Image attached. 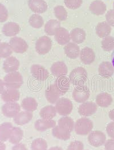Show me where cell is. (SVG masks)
Wrapping results in <instances>:
<instances>
[{
  "label": "cell",
  "mask_w": 114,
  "mask_h": 150,
  "mask_svg": "<svg viewBox=\"0 0 114 150\" xmlns=\"http://www.w3.org/2000/svg\"><path fill=\"white\" fill-rule=\"evenodd\" d=\"M106 132L111 139H114V122H111L108 124L106 127Z\"/></svg>",
  "instance_id": "45"
},
{
  "label": "cell",
  "mask_w": 114,
  "mask_h": 150,
  "mask_svg": "<svg viewBox=\"0 0 114 150\" xmlns=\"http://www.w3.org/2000/svg\"><path fill=\"white\" fill-rule=\"evenodd\" d=\"M0 43H1V40H0Z\"/></svg>",
  "instance_id": "54"
},
{
  "label": "cell",
  "mask_w": 114,
  "mask_h": 150,
  "mask_svg": "<svg viewBox=\"0 0 114 150\" xmlns=\"http://www.w3.org/2000/svg\"><path fill=\"white\" fill-rule=\"evenodd\" d=\"M93 122L90 119L83 117L76 121L74 125V130L78 135H87L93 129Z\"/></svg>",
  "instance_id": "3"
},
{
  "label": "cell",
  "mask_w": 114,
  "mask_h": 150,
  "mask_svg": "<svg viewBox=\"0 0 114 150\" xmlns=\"http://www.w3.org/2000/svg\"><path fill=\"white\" fill-rule=\"evenodd\" d=\"M0 59H1V58H0Z\"/></svg>",
  "instance_id": "56"
},
{
  "label": "cell",
  "mask_w": 114,
  "mask_h": 150,
  "mask_svg": "<svg viewBox=\"0 0 114 150\" xmlns=\"http://www.w3.org/2000/svg\"><path fill=\"white\" fill-rule=\"evenodd\" d=\"M64 3L67 8L76 10L81 6L83 0H64Z\"/></svg>",
  "instance_id": "41"
},
{
  "label": "cell",
  "mask_w": 114,
  "mask_h": 150,
  "mask_svg": "<svg viewBox=\"0 0 114 150\" xmlns=\"http://www.w3.org/2000/svg\"><path fill=\"white\" fill-rule=\"evenodd\" d=\"M5 84L4 82V80H1L0 79V95L3 93V92L5 91Z\"/></svg>",
  "instance_id": "48"
},
{
  "label": "cell",
  "mask_w": 114,
  "mask_h": 150,
  "mask_svg": "<svg viewBox=\"0 0 114 150\" xmlns=\"http://www.w3.org/2000/svg\"><path fill=\"white\" fill-rule=\"evenodd\" d=\"M106 22L111 26L114 27V9L108 10L105 16Z\"/></svg>",
  "instance_id": "44"
},
{
  "label": "cell",
  "mask_w": 114,
  "mask_h": 150,
  "mask_svg": "<svg viewBox=\"0 0 114 150\" xmlns=\"http://www.w3.org/2000/svg\"><path fill=\"white\" fill-rule=\"evenodd\" d=\"M56 126V122L53 120L40 119L36 121L34 124L35 129L38 131L43 132L54 128Z\"/></svg>",
  "instance_id": "22"
},
{
  "label": "cell",
  "mask_w": 114,
  "mask_h": 150,
  "mask_svg": "<svg viewBox=\"0 0 114 150\" xmlns=\"http://www.w3.org/2000/svg\"><path fill=\"white\" fill-rule=\"evenodd\" d=\"M57 113L60 115L67 116L69 115L73 110V105L72 102L68 98L62 97L60 98L55 106Z\"/></svg>",
  "instance_id": "4"
},
{
  "label": "cell",
  "mask_w": 114,
  "mask_h": 150,
  "mask_svg": "<svg viewBox=\"0 0 114 150\" xmlns=\"http://www.w3.org/2000/svg\"><path fill=\"white\" fill-rule=\"evenodd\" d=\"M105 150H114V139H110L105 141Z\"/></svg>",
  "instance_id": "46"
},
{
  "label": "cell",
  "mask_w": 114,
  "mask_h": 150,
  "mask_svg": "<svg viewBox=\"0 0 114 150\" xmlns=\"http://www.w3.org/2000/svg\"><path fill=\"white\" fill-rule=\"evenodd\" d=\"M4 82L7 88L18 89L24 83V79L19 72L16 71L7 74L4 78Z\"/></svg>",
  "instance_id": "2"
},
{
  "label": "cell",
  "mask_w": 114,
  "mask_h": 150,
  "mask_svg": "<svg viewBox=\"0 0 114 150\" xmlns=\"http://www.w3.org/2000/svg\"><path fill=\"white\" fill-rule=\"evenodd\" d=\"M19 60L14 56H10L4 60L3 63V69L5 72L9 74L17 71L19 69Z\"/></svg>",
  "instance_id": "11"
},
{
  "label": "cell",
  "mask_w": 114,
  "mask_h": 150,
  "mask_svg": "<svg viewBox=\"0 0 114 150\" xmlns=\"http://www.w3.org/2000/svg\"><path fill=\"white\" fill-rule=\"evenodd\" d=\"M73 98L78 103L87 102L90 96V92L85 85L76 86L73 92Z\"/></svg>",
  "instance_id": "5"
},
{
  "label": "cell",
  "mask_w": 114,
  "mask_h": 150,
  "mask_svg": "<svg viewBox=\"0 0 114 150\" xmlns=\"http://www.w3.org/2000/svg\"><path fill=\"white\" fill-rule=\"evenodd\" d=\"M54 38L57 43L61 46L66 45L71 40L70 34L68 31L62 27L57 28L54 35Z\"/></svg>",
  "instance_id": "12"
},
{
  "label": "cell",
  "mask_w": 114,
  "mask_h": 150,
  "mask_svg": "<svg viewBox=\"0 0 114 150\" xmlns=\"http://www.w3.org/2000/svg\"><path fill=\"white\" fill-rule=\"evenodd\" d=\"M111 58H112V59H111V60H112V64H113V65L114 67V51H113V54H112Z\"/></svg>",
  "instance_id": "52"
},
{
  "label": "cell",
  "mask_w": 114,
  "mask_h": 150,
  "mask_svg": "<svg viewBox=\"0 0 114 150\" xmlns=\"http://www.w3.org/2000/svg\"><path fill=\"white\" fill-rule=\"evenodd\" d=\"M13 50L9 43L6 42H1L0 43V58L6 59L11 56Z\"/></svg>",
  "instance_id": "37"
},
{
  "label": "cell",
  "mask_w": 114,
  "mask_h": 150,
  "mask_svg": "<svg viewBox=\"0 0 114 150\" xmlns=\"http://www.w3.org/2000/svg\"><path fill=\"white\" fill-rule=\"evenodd\" d=\"M64 52L68 58L76 59L79 56L81 51L80 48L77 44L74 42H69L64 47Z\"/></svg>",
  "instance_id": "23"
},
{
  "label": "cell",
  "mask_w": 114,
  "mask_h": 150,
  "mask_svg": "<svg viewBox=\"0 0 114 150\" xmlns=\"http://www.w3.org/2000/svg\"><path fill=\"white\" fill-rule=\"evenodd\" d=\"M9 43L13 51L17 54H24L28 49V46L27 42L22 38L12 37L10 39Z\"/></svg>",
  "instance_id": "7"
},
{
  "label": "cell",
  "mask_w": 114,
  "mask_h": 150,
  "mask_svg": "<svg viewBox=\"0 0 114 150\" xmlns=\"http://www.w3.org/2000/svg\"><path fill=\"white\" fill-rule=\"evenodd\" d=\"M1 99L5 103H15L19 100L20 93L18 89L7 88L1 94Z\"/></svg>",
  "instance_id": "15"
},
{
  "label": "cell",
  "mask_w": 114,
  "mask_h": 150,
  "mask_svg": "<svg viewBox=\"0 0 114 150\" xmlns=\"http://www.w3.org/2000/svg\"><path fill=\"white\" fill-rule=\"evenodd\" d=\"M61 94L54 84L50 85L45 91V97L48 102L55 104L60 98Z\"/></svg>",
  "instance_id": "20"
},
{
  "label": "cell",
  "mask_w": 114,
  "mask_h": 150,
  "mask_svg": "<svg viewBox=\"0 0 114 150\" xmlns=\"http://www.w3.org/2000/svg\"><path fill=\"white\" fill-rule=\"evenodd\" d=\"M48 147L47 142L41 138L36 139L31 144V150H48Z\"/></svg>",
  "instance_id": "36"
},
{
  "label": "cell",
  "mask_w": 114,
  "mask_h": 150,
  "mask_svg": "<svg viewBox=\"0 0 114 150\" xmlns=\"http://www.w3.org/2000/svg\"><path fill=\"white\" fill-rule=\"evenodd\" d=\"M33 117L32 112L25 110L19 112L13 118V121L17 125L23 126L28 123L32 120Z\"/></svg>",
  "instance_id": "25"
},
{
  "label": "cell",
  "mask_w": 114,
  "mask_h": 150,
  "mask_svg": "<svg viewBox=\"0 0 114 150\" xmlns=\"http://www.w3.org/2000/svg\"><path fill=\"white\" fill-rule=\"evenodd\" d=\"M99 74L102 77L108 78L114 74V67L113 64L109 62H103L100 64L98 68Z\"/></svg>",
  "instance_id": "24"
},
{
  "label": "cell",
  "mask_w": 114,
  "mask_h": 150,
  "mask_svg": "<svg viewBox=\"0 0 114 150\" xmlns=\"http://www.w3.org/2000/svg\"><path fill=\"white\" fill-rule=\"evenodd\" d=\"M69 79L70 83L76 86L84 85L87 80V72L83 67H76L71 72Z\"/></svg>",
  "instance_id": "1"
},
{
  "label": "cell",
  "mask_w": 114,
  "mask_h": 150,
  "mask_svg": "<svg viewBox=\"0 0 114 150\" xmlns=\"http://www.w3.org/2000/svg\"><path fill=\"white\" fill-rule=\"evenodd\" d=\"M74 125L75 123L71 118L64 116L58 120L57 126L61 131L71 133L74 129Z\"/></svg>",
  "instance_id": "17"
},
{
  "label": "cell",
  "mask_w": 114,
  "mask_h": 150,
  "mask_svg": "<svg viewBox=\"0 0 114 150\" xmlns=\"http://www.w3.org/2000/svg\"><path fill=\"white\" fill-rule=\"evenodd\" d=\"M13 128L12 124L10 122H4L0 125V141H8Z\"/></svg>",
  "instance_id": "30"
},
{
  "label": "cell",
  "mask_w": 114,
  "mask_h": 150,
  "mask_svg": "<svg viewBox=\"0 0 114 150\" xmlns=\"http://www.w3.org/2000/svg\"><path fill=\"white\" fill-rule=\"evenodd\" d=\"M48 150H63L62 148L58 147V146H56V147H53L49 149Z\"/></svg>",
  "instance_id": "51"
},
{
  "label": "cell",
  "mask_w": 114,
  "mask_h": 150,
  "mask_svg": "<svg viewBox=\"0 0 114 150\" xmlns=\"http://www.w3.org/2000/svg\"><path fill=\"white\" fill-rule=\"evenodd\" d=\"M61 27V23L56 19L48 21L45 25V32L50 36H54L57 28Z\"/></svg>",
  "instance_id": "33"
},
{
  "label": "cell",
  "mask_w": 114,
  "mask_h": 150,
  "mask_svg": "<svg viewBox=\"0 0 114 150\" xmlns=\"http://www.w3.org/2000/svg\"><path fill=\"white\" fill-rule=\"evenodd\" d=\"M52 134L55 138L62 141L68 140L71 137V133H68L61 131L57 125H56L54 128H53Z\"/></svg>",
  "instance_id": "39"
},
{
  "label": "cell",
  "mask_w": 114,
  "mask_h": 150,
  "mask_svg": "<svg viewBox=\"0 0 114 150\" xmlns=\"http://www.w3.org/2000/svg\"></svg>",
  "instance_id": "55"
},
{
  "label": "cell",
  "mask_w": 114,
  "mask_h": 150,
  "mask_svg": "<svg viewBox=\"0 0 114 150\" xmlns=\"http://www.w3.org/2000/svg\"><path fill=\"white\" fill-rule=\"evenodd\" d=\"M97 109L98 107L96 103L93 102H85L79 106L78 112L81 116L87 117L94 114Z\"/></svg>",
  "instance_id": "13"
},
{
  "label": "cell",
  "mask_w": 114,
  "mask_h": 150,
  "mask_svg": "<svg viewBox=\"0 0 114 150\" xmlns=\"http://www.w3.org/2000/svg\"><path fill=\"white\" fill-rule=\"evenodd\" d=\"M54 13L56 17L59 21H64L67 18V11L62 5H58L54 9Z\"/></svg>",
  "instance_id": "40"
},
{
  "label": "cell",
  "mask_w": 114,
  "mask_h": 150,
  "mask_svg": "<svg viewBox=\"0 0 114 150\" xmlns=\"http://www.w3.org/2000/svg\"><path fill=\"white\" fill-rule=\"evenodd\" d=\"M113 7H114V3H113Z\"/></svg>",
  "instance_id": "53"
},
{
  "label": "cell",
  "mask_w": 114,
  "mask_h": 150,
  "mask_svg": "<svg viewBox=\"0 0 114 150\" xmlns=\"http://www.w3.org/2000/svg\"><path fill=\"white\" fill-rule=\"evenodd\" d=\"M28 23L32 28H39L43 26L44 24V20L38 14H34L30 17Z\"/></svg>",
  "instance_id": "35"
},
{
  "label": "cell",
  "mask_w": 114,
  "mask_h": 150,
  "mask_svg": "<svg viewBox=\"0 0 114 150\" xmlns=\"http://www.w3.org/2000/svg\"><path fill=\"white\" fill-rule=\"evenodd\" d=\"M102 47L106 52H110L114 49V37L112 36H107L103 38L101 42Z\"/></svg>",
  "instance_id": "38"
},
{
  "label": "cell",
  "mask_w": 114,
  "mask_h": 150,
  "mask_svg": "<svg viewBox=\"0 0 114 150\" xmlns=\"http://www.w3.org/2000/svg\"><path fill=\"white\" fill-rule=\"evenodd\" d=\"M20 31L19 25L14 22L6 23L2 28V34L8 37H16Z\"/></svg>",
  "instance_id": "16"
},
{
  "label": "cell",
  "mask_w": 114,
  "mask_h": 150,
  "mask_svg": "<svg viewBox=\"0 0 114 150\" xmlns=\"http://www.w3.org/2000/svg\"><path fill=\"white\" fill-rule=\"evenodd\" d=\"M113 99L111 94L108 93H101L96 97V104L102 108H107L113 103Z\"/></svg>",
  "instance_id": "27"
},
{
  "label": "cell",
  "mask_w": 114,
  "mask_h": 150,
  "mask_svg": "<svg viewBox=\"0 0 114 150\" xmlns=\"http://www.w3.org/2000/svg\"><path fill=\"white\" fill-rule=\"evenodd\" d=\"M11 150H27L26 146L22 143H19L17 144H14V146L12 147Z\"/></svg>",
  "instance_id": "47"
},
{
  "label": "cell",
  "mask_w": 114,
  "mask_h": 150,
  "mask_svg": "<svg viewBox=\"0 0 114 150\" xmlns=\"http://www.w3.org/2000/svg\"><path fill=\"white\" fill-rule=\"evenodd\" d=\"M30 72L33 76L40 81L46 80L49 76L48 70L39 64L32 65L30 68Z\"/></svg>",
  "instance_id": "10"
},
{
  "label": "cell",
  "mask_w": 114,
  "mask_h": 150,
  "mask_svg": "<svg viewBox=\"0 0 114 150\" xmlns=\"http://www.w3.org/2000/svg\"><path fill=\"white\" fill-rule=\"evenodd\" d=\"M21 106L25 111L32 112L37 110L38 103L36 100L33 97H26L22 100Z\"/></svg>",
  "instance_id": "31"
},
{
  "label": "cell",
  "mask_w": 114,
  "mask_h": 150,
  "mask_svg": "<svg viewBox=\"0 0 114 150\" xmlns=\"http://www.w3.org/2000/svg\"><path fill=\"white\" fill-rule=\"evenodd\" d=\"M9 17L8 10L6 6L0 3V22L3 23L7 21Z\"/></svg>",
  "instance_id": "42"
},
{
  "label": "cell",
  "mask_w": 114,
  "mask_h": 150,
  "mask_svg": "<svg viewBox=\"0 0 114 150\" xmlns=\"http://www.w3.org/2000/svg\"><path fill=\"white\" fill-rule=\"evenodd\" d=\"M96 35L100 38L109 36L111 33V26L105 21L99 22L95 28Z\"/></svg>",
  "instance_id": "28"
},
{
  "label": "cell",
  "mask_w": 114,
  "mask_h": 150,
  "mask_svg": "<svg viewBox=\"0 0 114 150\" xmlns=\"http://www.w3.org/2000/svg\"><path fill=\"white\" fill-rule=\"evenodd\" d=\"M54 84L56 86L61 96H63L68 91L70 86V81L69 78L67 77L66 76H61L57 77Z\"/></svg>",
  "instance_id": "19"
},
{
  "label": "cell",
  "mask_w": 114,
  "mask_h": 150,
  "mask_svg": "<svg viewBox=\"0 0 114 150\" xmlns=\"http://www.w3.org/2000/svg\"><path fill=\"white\" fill-rule=\"evenodd\" d=\"M86 37V32L82 28H74L70 32L71 40L77 45L82 43L85 40Z\"/></svg>",
  "instance_id": "29"
},
{
  "label": "cell",
  "mask_w": 114,
  "mask_h": 150,
  "mask_svg": "<svg viewBox=\"0 0 114 150\" xmlns=\"http://www.w3.org/2000/svg\"><path fill=\"white\" fill-rule=\"evenodd\" d=\"M24 136V132L19 127H13L10 136L9 141L13 144H17L22 141Z\"/></svg>",
  "instance_id": "34"
},
{
  "label": "cell",
  "mask_w": 114,
  "mask_h": 150,
  "mask_svg": "<svg viewBox=\"0 0 114 150\" xmlns=\"http://www.w3.org/2000/svg\"><path fill=\"white\" fill-rule=\"evenodd\" d=\"M108 115H109V117L114 122V109L111 110L109 113H108Z\"/></svg>",
  "instance_id": "49"
},
{
  "label": "cell",
  "mask_w": 114,
  "mask_h": 150,
  "mask_svg": "<svg viewBox=\"0 0 114 150\" xmlns=\"http://www.w3.org/2000/svg\"><path fill=\"white\" fill-rule=\"evenodd\" d=\"M0 150H6V145L4 142L0 141Z\"/></svg>",
  "instance_id": "50"
},
{
  "label": "cell",
  "mask_w": 114,
  "mask_h": 150,
  "mask_svg": "<svg viewBox=\"0 0 114 150\" xmlns=\"http://www.w3.org/2000/svg\"><path fill=\"white\" fill-rule=\"evenodd\" d=\"M20 110L21 106L17 102L6 103L2 107V114L7 118H14Z\"/></svg>",
  "instance_id": "9"
},
{
  "label": "cell",
  "mask_w": 114,
  "mask_h": 150,
  "mask_svg": "<svg viewBox=\"0 0 114 150\" xmlns=\"http://www.w3.org/2000/svg\"><path fill=\"white\" fill-rule=\"evenodd\" d=\"M52 40L48 36H42L38 39L36 43V50L41 55L48 53L52 48Z\"/></svg>",
  "instance_id": "6"
},
{
  "label": "cell",
  "mask_w": 114,
  "mask_h": 150,
  "mask_svg": "<svg viewBox=\"0 0 114 150\" xmlns=\"http://www.w3.org/2000/svg\"><path fill=\"white\" fill-rule=\"evenodd\" d=\"M57 113L55 106L53 105H48L41 110L39 115L42 119L52 120L56 116Z\"/></svg>",
  "instance_id": "32"
},
{
  "label": "cell",
  "mask_w": 114,
  "mask_h": 150,
  "mask_svg": "<svg viewBox=\"0 0 114 150\" xmlns=\"http://www.w3.org/2000/svg\"><path fill=\"white\" fill-rule=\"evenodd\" d=\"M89 9L93 14L96 16H101L105 13L107 6L103 1L100 0H95L91 2Z\"/></svg>",
  "instance_id": "26"
},
{
  "label": "cell",
  "mask_w": 114,
  "mask_h": 150,
  "mask_svg": "<svg viewBox=\"0 0 114 150\" xmlns=\"http://www.w3.org/2000/svg\"><path fill=\"white\" fill-rule=\"evenodd\" d=\"M84 145L81 141L72 142L67 147V150H83Z\"/></svg>",
  "instance_id": "43"
},
{
  "label": "cell",
  "mask_w": 114,
  "mask_h": 150,
  "mask_svg": "<svg viewBox=\"0 0 114 150\" xmlns=\"http://www.w3.org/2000/svg\"><path fill=\"white\" fill-rule=\"evenodd\" d=\"M28 8L36 14H43L48 10V4L44 0H28Z\"/></svg>",
  "instance_id": "14"
},
{
  "label": "cell",
  "mask_w": 114,
  "mask_h": 150,
  "mask_svg": "<svg viewBox=\"0 0 114 150\" xmlns=\"http://www.w3.org/2000/svg\"><path fill=\"white\" fill-rule=\"evenodd\" d=\"M106 137L105 134L100 131H91L88 136V142L90 145L94 147H99L105 144Z\"/></svg>",
  "instance_id": "8"
},
{
  "label": "cell",
  "mask_w": 114,
  "mask_h": 150,
  "mask_svg": "<svg viewBox=\"0 0 114 150\" xmlns=\"http://www.w3.org/2000/svg\"><path fill=\"white\" fill-rule=\"evenodd\" d=\"M80 59L81 62L86 65L92 64L95 59V54L91 48L86 47L80 52Z\"/></svg>",
  "instance_id": "18"
},
{
  "label": "cell",
  "mask_w": 114,
  "mask_h": 150,
  "mask_svg": "<svg viewBox=\"0 0 114 150\" xmlns=\"http://www.w3.org/2000/svg\"><path fill=\"white\" fill-rule=\"evenodd\" d=\"M51 74L57 77L65 76L68 73L66 64L63 62H57L54 63L50 68Z\"/></svg>",
  "instance_id": "21"
}]
</instances>
